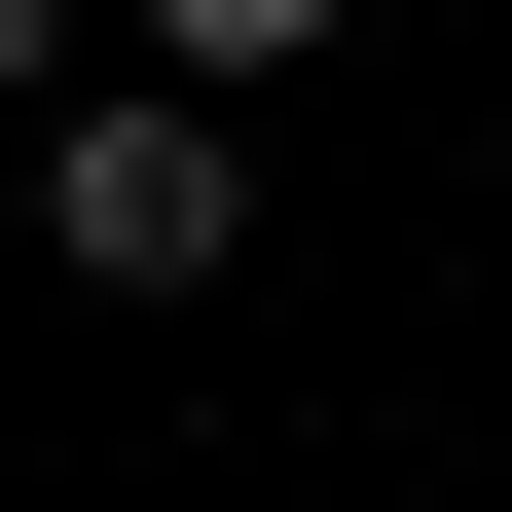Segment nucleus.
I'll use <instances>...</instances> for the list:
<instances>
[{"instance_id":"f257e3e1","label":"nucleus","mask_w":512,"mask_h":512,"mask_svg":"<svg viewBox=\"0 0 512 512\" xmlns=\"http://www.w3.org/2000/svg\"><path fill=\"white\" fill-rule=\"evenodd\" d=\"M37 256H74V293H220V256H256V183H220V110H183V74H110L74 147H37Z\"/></svg>"},{"instance_id":"f03ea898","label":"nucleus","mask_w":512,"mask_h":512,"mask_svg":"<svg viewBox=\"0 0 512 512\" xmlns=\"http://www.w3.org/2000/svg\"><path fill=\"white\" fill-rule=\"evenodd\" d=\"M37 74H74V37H37V0H0V110H37Z\"/></svg>"}]
</instances>
